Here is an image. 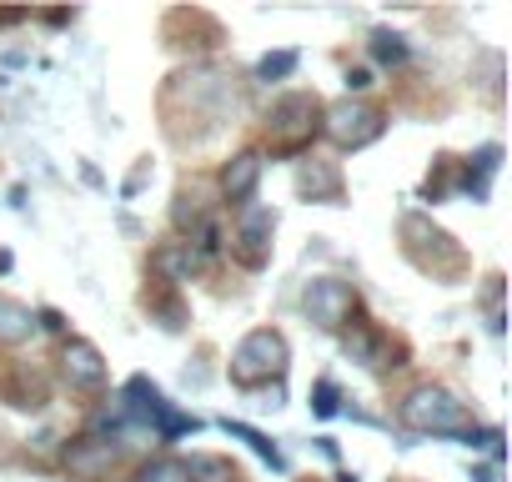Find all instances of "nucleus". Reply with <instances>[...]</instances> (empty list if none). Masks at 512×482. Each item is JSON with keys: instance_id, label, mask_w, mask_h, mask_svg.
I'll list each match as a JSON object with an SVG mask.
<instances>
[{"instance_id": "1a4fd4ad", "label": "nucleus", "mask_w": 512, "mask_h": 482, "mask_svg": "<svg viewBox=\"0 0 512 482\" xmlns=\"http://www.w3.org/2000/svg\"><path fill=\"white\" fill-rule=\"evenodd\" d=\"M262 151H236L226 166H221V196L231 201V206H251V196H256V186H262Z\"/></svg>"}, {"instance_id": "7ed1b4c3", "label": "nucleus", "mask_w": 512, "mask_h": 482, "mask_svg": "<svg viewBox=\"0 0 512 482\" xmlns=\"http://www.w3.org/2000/svg\"><path fill=\"white\" fill-rule=\"evenodd\" d=\"M317 131H322V101H317V96L292 91V96L272 101V111H267V136H272V146H277L282 156L307 151Z\"/></svg>"}, {"instance_id": "39448f33", "label": "nucleus", "mask_w": 512, "mask_h": 482, "mask_svg": "<svg viewBox=\"0 0 512 482\" xmlns=\"http://www.w3.org/2000/svg\"><path fill=\"white\" fill-rule=\"evenodd\" d=\"M302 312L322 332H347L352 317H357V287L342 282V277H312L302 287Z\"/></svg>"}, {"instance_id": "6e6552de", "label": "nucleus", "mask_w": 512, "mask_h": 482, "mask_svg": "<svg viewBox=\"0 0 512 482\" xmlns=\"http://www.w3.org/2000/svg\"><path fill=\"white\" fill-rule=\"evenodd\" d=\"M116 462H121L116 437H81V442L66 447V467H71L76 482H101V477H111Z\"/></svg>"}, {"instance_id": "dca6fc26", "label": "nucleus", "mask_w": 512, "mask_h": 482, "mask_svg": "<svg viewBox=\"0 0 512 482\" xmlns=\"http://www.w3.org/2000/svg\"><path fill=\"white\" fill-rule=\"evenodd\" d=\"M372 56H377L382 66H402V61H407V41H402L397 31H377V36H372Z\"/></svg>"}, {"instance_id": "aec40b11", "label": "nucleus", "mask_w": 512, "mask_h": 482, "mask_svg": "<svg viewBox=\"0 0 512 482\" xmlns=\"http://www.w3.org/2000/svg\"><path fill=\"white\" fill-rule=\"evenodd\" d=\"M372 86V71H347V91H367Z\"/></svg>"}, {"instance_id": "423d86ee", "label": "nucleus", "mask_w": 512, "mask_h": 482, "mask_svg": "<svg viewBox=\"0 0 512 482\" xmlns=\"http://www.w3.org/2000/svg\"><path fill=\"white\" fill-rule=\"evenodd\" d=\"M272 236H277V211H267V206H241L231 257H236L246 272H262V267L272 262Z\"/></svg>"}, {"instance_id": "f257e3e1", "label": "nucleus", "mask_w": 512, "mask_h": 482, "mask_svg": "<svg viewBox=\"0 0 512 482\" xmlns=\"http://www.w3.org/2000/svg\"><path fill=\"white\" fill-rule=\"evenodd\" d=\"M397 417H402V427H412V432H422V437H462L467 447L482 437L472 407H467L452 387H442V382L412 387V392L397 402Z\"/></svg>"}, {"instance_id": "f03ea898", "label": "nucleus", "mask_w": 512, "mask_h": 482, "mask_svg": "<svg viewBox=\"0 0 512 482\" xmlns=\"http://www.w3.org/2000/svg\"><path fill=\"white\" fill-rule=\"evenodd\" d=\"M287 362H292L287 337H282L277 327H256V332H246V337L231 347L226 377H231L236 387H262V382L282 377V372H287Z\"/></svg>"}, {"instance_id": "0eeeda50", "label": "nucleus", "mask_w": 512, "mask_h": 482, "mask_svg": "<svg viewBox=\"0 0 512 482\" xmlns=\"http://www.w3.org/2000/svg\"><path fill=\"white\" fill-rule=\"evenodd\" d=\"M61 377H66L76 392H101V387H106V357H101V347L86 342V337H71V342L61 347Z\"/></svg>"}, {"instance_id": "2eb2a0df", "label": "nucleus", "mask_w": 512, "mask_h": 482, "mask_svg": "<svg viewBox=\"0 0 512 482\" xmlns=\"http://www.w3.org/2000/svg\"><path fill=\"white\" fill-rule=\"evenodd\" d=\"M136 482H191V467L181 457H151V462H141Z\"/></svg>"}, {"instance_id": "6ab92c4d", "label": "nucleus", "mask_w": 512, "mask_h": 482, "mask_svg": "<svg viewBox=\"0 0 512 482\" xmlns=\"http://www.w3.org/2000/svg\"><path fill=\"white\" fill-rule=\"evenodd\" d=\"M317 412H322V417L337 412V387H332V382H317Z\"/></svg>"}, {"instance_id": "f3484780", "label": "nucleus", "mask_w": 512, "mask_h": 482, "mask_svg": "<svg viewBox=\"0 0 512 482\" xmlns=\"http://www.w3.org/2000/svg\"><path fill=\"white\" fill-rule=\"evenodd\" d=\"M226 432H231V437H241V442H251V447L262 452V457H267L272 467H282V452H277V447H272V442H267L262 432H251V427H241V422H226Z\"/></svg>"}, {"instance_id": "9b49d317", "label": "nucleus", "mask_w": 512, "mask_h": 482, "mask_svg": "<svg viewBox=\"0 0 512 482\" xmlns=\"http://www.w3.org/2000/svg\"><path fill=\"white\" fill-rule=\"evenodd\" d=\"M36 337V312L16 297H0V347H26Z\"/></svg>"}, {"instance_id": "ddd939ff", "label": "nucleus", "mask_w": 512, "mask_h": 482, "mask_svg": "<svg viewBox=\"0 0 512 482\" xmlns=\"http://www.w3.org/2000/svg\"><path fill=\"white\" fill-rule=\"evenodd\" d=\"M342 347H347L352 362H362V367H382V332H377V327L352 322V332L342 337Z\"/></svg>"}, {"instance_id": "f8f14e48", "label": "nucleus", "mask_w": 512, "mask_h": 482, "mask_svg": "<svg viewBox=\"0 0 512 482\" xmlns=\"http://www.w3.org/2000/svg\"><path fill=\"white\" fill-rule=\"evenodd\" d=\"M297 191H302V196H312V201H327V206H337V201H342V176H337L332 166L312 161V166H302V176H297Z\"/></svg>"}, {"instance_id": "9d476101", "label": "nucleus", "mask_w": 512, "mask_h": 482, "mask_svg": "<svg viewBox=\"0 0 512 482\" xmlns=\"http://www.w3.org/2000/svg\"><path fill=\"white\" fill-rule=\"evenodd\" d=\"M151 272H156L161 282L181 287V282H191V277L201 272V257L191 252V241H166V247L151 252Z\"/></svg>"}, {"instance_id": "20e7f679", "label": "nucleus", "mask_w": 512, "mask_h": 482, "mask_svg": "<svg viewBox=\"0 0 512 482\" xmlns=\"http://www.w3.org/2000/svg\"><path fill=\"white\" fill-rule=\"evenodd\" d=\"M387 131V111L367 106V101H337V106H322V136L337 146V151H362L372 141H382Z\"/></svg>"}, {"instance_id": "4468645a", "label": "nucleus", "mask_w": 512, "mask_h": 482, "mask_svg": "<svg viewBox=\"0 0 512 482\" xmlns=\"http://www.w3.org/2000/svg\"><path fill=\"white\" fill-rule=\"evenodd\" d=\"M171 221H176V231H201V226H211V221H206V201H201L196 186H191V191H186V186L176 191V211H171Z\"/></svg>"}, {"instance_id": "a211bd4d", "label": "nucleus", "mask_w": 512, "mask_h": 482, "mask_svg": "<svg viewBox=\"0 0 512 482\" xmlns=\"http://www.w3.org/2000/svg\"><path fill=\"white\" fill-rule=\"evenodd\" d=\"M292 71H297V51H277V56H267L262 66H256V76H262V81H282Z\"/></svg>"}]
</instances>
